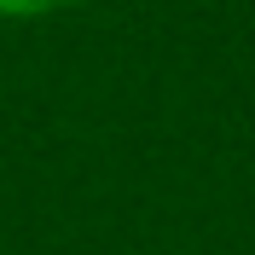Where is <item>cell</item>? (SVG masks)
I'll return each instance as SVG.
<instances>
[{"label": "cell", "mask_w": 255, "mask_h": 255, "mask_svg": "<svg viewBox=\"0 0 255 255\" xmlns=\"http://www.w3.org/2000/svg\"><path fill=\"white\" fill-rule=\"evenodd\" d=\"M58 6H76V0H0L6 17H41V12H58Z\"/></svg>", "instance_id": "obj_1"}]
</instances>
